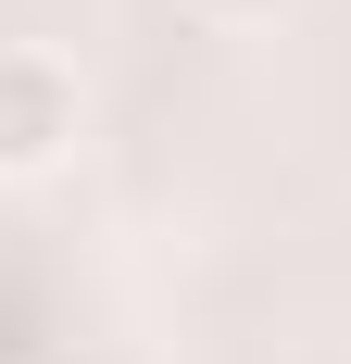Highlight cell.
<instances>
[{"label": "cell", "mask_w": 351, "mask_h": 364, "mask_svg": "<svg viewBox=\"0 0 351 364\" xmlns=\"http://www.w3.org/2000/svg\"><path fill=\"white\" fill-rule=\"evenodd\" d=\"M188 13H201V26H276L288 0H188Z\"/></svg>", "instance_id": "2"}, {"label": "cell", "mask_w": 351, "mask_h": 364, "mask_svg": "<svg viewBox=\"0 0 351 364\" xmlns=\"http://www.w3.org/2000/svg\"><path fill=\"white\" fill-rule=\"evenodd\" d=\"M88 126V88L50 50H0V176H50Z\"/></svg>", "instance_id": "1"}]
</instances>
